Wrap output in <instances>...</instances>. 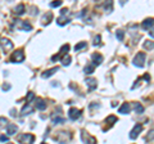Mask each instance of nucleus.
Wrapping results in <instances>:
<instances>
[{
	"label": "nucleus",
	"mask_w": 154,
	"mask_h": 144,
	"mask_svg": "<svg viewBox=\"0 0 154 144\" xmlns=\"http://www.w3.org/2000/svg\"><path fill=\"white\" fill-rule=\"evenodd\" d=\"M145 58H147V55H145V53H141V52H139L134 57V60H132V63L136 67H144V65H145Z\"/></svg>",
	"instance_id": "obj_1"
},
{
	"label": "nucleus",
	"mask_w": 154,
	"mask_h": 144,
	"mask_svg": "<svg viewBox=\"0 0 154 144\" xmlns=\"http://www.w3.org/2000/svg\"><path fill=\"white\" fill-rule=\"evenodd\" d=\"M70 139H71V137L67 131H59L57 137L54 138V140L58 142L59 144H67L68 142H70Z\"/></svg>",
	"instance_id": "obj_2"
},
{
	"label": "nucleus",
	"mask_w": 154,
	"mask_h": 144,
	"mask_svg": "<svg viewBox=\"0 0 154 144\" xmlns=\"http://www.w3.org/2000/svg\"><path fill=\"white\" fill-rule=\"evenodd\" d=\"M24 60V53L23 50H16L14 53L10 55V62L13 63H19Z\"/></svg>",
	"instance_id": "obj_3"
},
{
	"label": "nucleus",
	"mask_w": 154,
	"mask_h": 144,
	"mask_svg": "<svg viewBox=\"0 0 154 144\" xmlns=\"http://www.w3.org/2000/svg\"><path fill=\"white\" fill-rule=\"evenodd\" d=\"M18 140L23 144H32L35 140V137L32 134H22L18 137Z\"/></svg>",
	"instance_id": "obj_4"
},
{
	"label": "nucleus",
	"mask_w": 154,
	"mask_h": 144,
	"mask_svg": "<svg viewBox=\"0 0 154 144\" xmlns=\"http://www.w3.org/2000/svg\"><path fill=\"white\" fill-rule=\"evenodd\" d=\"M81 113L82 111L81 109H77V108H70V111H68V116H70L71 120H77V118L81 117Z\"/></svg>",
	"instance_id": "obj_5"
},
{
	"label": "nucleus",
	"mask_w": 154,
	"mask_h": 144,
	"mask_svg": "<svg viewBox=\"0 0 154 144\" xmlns=\"http://www.w3.org/2000/svg\"><path fill=\"white\" fill-rule=\"evenodd\" d=\"M10 49H13V43L10 40H8V39L3 37L1 39V50L7 53V52L10 50Z\"/></svg>",
	"instance_id": "obj_6"
},
{
	"label": "nucleus",
	"mask_w": 154,
	"mask_h": 144,
	"mask_svg": "<svg viewBox=\"0 0 154 144\" xmlns=\"http://www.w3.org/2000/svg\"><path fill=\"white\" fill-rule=\"evenodd\" d=\"M141 131H143V125L136 124V125L134 126V129L130 131V138H131V139H136L137 135H139Z\"/></svg>",
	"instance_id": "obj_7"
},
{
	"label": "nucleus",
	"mask_w": 154,
	"mask_h": 144,
	"mask_svg": "<svg viewBox=\"0 0 154 144\" xmlns=\"http://www.w3.org/2000/svg\"><path fill=\"white\" fill-rule=\"evenodd\" d=\"M85 82H86L87 89H89L90 91L96 89V86H98V81H96L95 79H93V77H87V79L85 80Z\"/></svg>",
	"instance_id": "obj_8"
},
{
	"label": "nucleus",
	"mask_w": 154,
	"mask_h": 144,
	"mask_svg": "<svg viewBox=\"0 0 154 144\" xmlns=\"http://www.w3.org/2000/svg\"><path fill=\"white\" fill-rule=\"evenodd\" d=\"M17 22V27L21 30H24V31H31L32 26L28 23V22H24V21H16Z\"/></svg>",
	"instance_id": "obj_9"
},
{
	"label": "nucleus",
	"mask_w": 154,
	"mask_h": 144,
	"mask_svg": "<svg viewBox=\"0 0 154 144\" xmlns=\"http://www.w3.org/2000/svg\"><path fill=\"white\" fill-rule=\"evenodd\" d=\"M81 134H82V140H84L85 144H95V139L90 137L89 134H86L85 130H81Z\"/></svg>",
	"instance_id": "obj_10"
},
{
	"label": "nucleus",
	"mask_w": 154,
	"mask_h": 144,
	"mask_svg": "<svg viewBox=\"0 0 154 144\" xmlns=\"http://www.w3.org/2000/svg\"><path fill=\"white\" fill-rule=\"evenodd\" d=\"M58 71H59V68H58V67H53V68H50V70L44 71L43 73H41V77H43V79H49V77L53 76L54 73H57Z\"/></svg>",
	"instance_id": "obj_11"
},
{
	"label": "nucleus",
	"mask_w": 154,
	"mask_h": 144,
	"mask_svg": "<svg viewBox=\"0 0 154 144\" xmlns=\"http://www.w3.org/2000/svg\"><path fill=\"white\" fill-rule=\"evenodd\" d=\"M130 109H131L130 104H128V103H123L122 106L118 108V113H120V115H128V113H130Z\"/></svg>",
	"instance_id": "obj_12"
},
{
	"label": "nucleus",
	"mask_w": 154,
	"mask_h": 144,
	"mask_svg": "<svg viewBox=\"0 0 154 144\" xmlns=\"http://www.w3.org/2000/svg\"><path fill=\"white\" fill-rule=\"evenodd\" d=\"M93 58V63H94V66H99L103 63V55L99 54V53H94L91 55Z\"/></svg>",
	"instance_id": "obj_13"
},
{
	"label": "nucleus",
	"mask_w": 154,
	"mask_h": 144,
	"mask_svg": "<svg viewBox=\"0 0 154 144\" xmlns=\"http://www.w3.org/2000/svg\"><path fill=\"white\" fill-rule=\"evenodd\" d=\"M143 29L144 30H149V29H152V27L154 26V18H147V19H144V22H143Z\"/></svg>",
	"instance_id": "obj_14"
},
{
	"label": "nucleus",
	"mask_w": 154,
	"mask_h": 144,
	"mask_svg": "<svg viewBox=\"0 0 154 144\" xmlns=\"http://www.w3.org/2000/svg\"><path fill=\"white\" fill-rule=\"evenodd\" d=\"M18 131V127L14 125V124H10V125L7 126V134L8 135H16V132Z\"/></svg>",
	"instance_id": "obj_15"
},
{
	"label": "nucleus",
	"mask_w": 154,
	"mask_h": 144,
	"mask_svg": "<svg viewBox=\"0 0 154 144\" xmlns=\"http://www.w3.org/2000/svg\"><path fill=\"white\" fill-rule=\"evenodd\" d=\"M36 108L40 111H44L46 108V102L41 98H36Z\"/></svg>",
	"instance_id": "obj_16"
},
{
	"label": "nucleus",
	"mask_w": 154,
	"mask_h": 144,
	"mask_svg": "<svg viewBox=\"0 0 154 144\" xmlns=\"http://www.w3.org/2000/svg\"><path fill=\"white\" fill-rule=\"evenodd\" d=\"M70 22H71V19L67 18V17H64V16H60V17L57 19V23L59 24V26H66V24L70 23Z\"/></svg>",
	"instance_id": "obj_17"
},
{
	"label": "nucleus",
	"mask_w": 154,
	"mask_h": 144,
	"mask_svg": "<svg viewBox=\"0 0 154 144\" xmlns=\"http://www.w3.org/2000/svg\"><path fill=\"white\" fill-rule=\"evenodd\" d=\"M32 112H34V108L30 106V104H26V106L22 108L21 115H22V116H26V115H30V113H32Z\"/></svg>",
	"instance_id": "obj_18"
},
{
	"label": "nucleus",
	"mask_w": 154,
	"mask_h": 144,
	"mask_svg": "<svg viewBox=\"0 0 154 144\" xmlns=\"http://www.w3.org/2000/svg\"><path fill=\"white\" fill-rule=\"evenodd\" d=\"M51 19H53V14H51L50 12H48V13H46V14L43 17V19H41V22H43V24L45 26V24H49V23H50Z\"/></svg>",
	"instance_id": "obj_19"
},
{
	"label": "nucleus",
	"mask_w": 154,
	"mask_h": 144,
	"mask_svg": "<svg viewBox=\"0 0 154 144\" xmlns=\"http://www.w3.org/2000/svg\"><path fill=\"white\" fill-rule=\"evenodd\" d=\"M24 12H26V9H24V5L23 4H18L17 7L14 8V13L17 16H22Z\"/></svg>",
	"instance_id": "obj_20"
},
{
	"label": "nucleus",
	"mask_w": 154,
	"mask_h": 144,
	"mask_svg": "<svg viewBox=\"0 0 154 144\" xmlns=\"http://www.w3.org/2000/svg\"><path fill=\"white\" fill-rule=\"evenodd\" d=\"M95 70V66L94 65H87V66H85V68H84V72L86 75H90V73H93Z\"/></svg>",
	"instance_id": "obj_21"
},
{
	"label": "nucleus",
	"mask_w": 154,
	"mask_h": 144,
	"mask_svg": "<svg viewBox=\"0 0 154 144\" xmlns=\"http://www.w3.org/2000/svg\"><path fill=\"white\" fill-rule=\"evenodd\" d=\"M134 109L136 113H143L144 112V107L141 106L140 103H134Z\"/></svg>",
	"instance_id": "obj_22"
},
{
	"label": "nucleus",
	"mask_w": 154,
	"mask_h": 144,
	"mask_svg": "<svg viewBox=\"0 0 154 144\" xmlns=\"http://www.w3.org/2000/svg\"><path fill=\"white\" fill-rule=\"evenodd\" d=\"M104 9L108 13H111L112 10H113V1H107L105 4H104Z\"/></svg>",
	"instance_id": "obj_23"
},
{
	"label": "nucleus",
	"mask_w": 154,
	"mask_h": 144,
	"mask_svg": "<svg viewBox=\"0 0 154 144\" xmlns=\"http://www.w3.org/2000/svg\"><path fill=\"white\" fill-rule=\"evenodd\" d=\"M144 48L148 49V50H152V49H154V41L147 40V41L144 43Z\"/></svg>",
	"instance_id": "obj_24"
},
{
	"label": "nucleus",
	"mask_w": 154,
	"mask_h": 144,
	"mask_svg": "<svg viewBox=\"0 0 154 144\" xmlns=\"http://www.w3.org/2000/svg\"><path fill=\"white\" fill-rule=\"evenodd\" d=\"M71 59H72V58H71V55H64V57L62 58V65L63 66H68L71 63Z\"/></svg>",
	"instance_id": "obj_25"
},
{
	"label": "nucleus",
	"mask_w": 154,
	"mask_h": 144,
	"mask_svg": "<svg viewBox=\"0 0 154 144\" xmlns=\"http://www.w3.org/2000/svg\"><path fill=\"white\" fill-rule=\"evenodd\" d=\"M116 121H117V117H116V116H109V117L105 118V122L108 124V125H111V126L113 125Z\"/></svg>",
	"instance_id": "obj_26"
},
{
	"label": "nucleus",
	"mask_w": 154,
	"mask_h": 144,
	"mask_svg": "<svg viewBox=\"0 0 154 144\" xmlns=\"http://www.w3.org/2000/svg\"><path fill=\"white\" fill-rule=\"evenodd\" d=\"M68 52H70V45H68V44H64V45H63L62 48H60L59 53H60V54H66V55H67Z\"/></svg>",
	"instance_id": "obj_27"
},
{
	"label": "nucleus",
	"mask_w": 154,
	"mask_h": 144,
	"mask_svg": "<svg viewBox=\"0 0 154 144\" xmlns=\"http://www.w3.org/2000/svg\"><path fill=\"white\" fill-rule=\"evenodd\" d=\"M86 45H87V44H86V43H85V41H81V43H78V44H77V45L75 46V50H76V52L81 50V49L86 48Z\"/></svg>",
	"instance_id": "obj_28"
},
{
	"label": "nucleus",
	"mask_w": 154,
	"mask_h": 144,
	"mask_svg": "<svg viewBox=\"0 0 154 144\" xmlns=\"http://www.w3.org/2000/svg\"><path fill=\"white\" fill-rule=\"evenodd\" d=\"M116 37H117L118 40L122 41V40H123V37H125V32H123L122 30H118V31L116 32Z\"/></svg>",
	"instance_id": "obj_29"
},
{
	"label": "nucleus",
	"mask_w": 154,
	"mask_h": 144,
	"mask_svg": "<svg viewBox=\"0 0 154 144\" xmlns=\"http://www.w3.org/2000/svg\"><path fill=\"white\" fill-rule=\"evenodd\" d=\"M34 98H35V94L32 93V91H28V93H27V96H26V103H30Z\"/></svg>",
	"instance_id": "obj_30"
},
{
	"label": "nucleus",
	"mask_w": 154,
	"mask_h": 144,
	"mask_svg": "<svg viewBox=\"0 0 154 144\" xmlns=\"http://www.w3.org/2000/svg\"><path fill=\"white\" fill-rule=\"evenodd\" d=\"M154 139V129L150 130L149 132H148V137H147V142H152Z\"/></svg>",
	"instance_id": "obj_31"
},
{
	"label": "nucleus",
	"mask_w": 154,
	"mask_h": 144,
	"mask_svg": "<svg viewBox=\"0 0 154 144\" xmlns=\"http://www.w3.org/2000/svg\"><path fill=\"white\" fill-rule=\"evenodd\" d=\"M60 5H62V1H60V0H57V1H53V3H50V7H53V8L60 7Z\"/></svg>",
	"instance_id": "obj_32"
},
{
	"label": "nucleus",
	"mask_w": 154,
	"mask_h": 144,
	"mask_svg": "<svg viewBox=\"0 0 154 144\" xmlns=\"http://www.w3.org/2000/svg\"><path fill=\"white\" fill-rule=\"evenodd\" d=\"M100 40H101V36L100 35H96L95 39H94V45H99V44H100Z\"/></svg>",
	"instance_id": "obj_33"
},
{
	"label": "nucleus",
	"mask_w": 154,
	"mask_h": 144,
	"mask_svg": "<svg viewBox=\"0 0 154 144\" xmlns=\"http://www.w3.org/2000/svg\"><path fill=\"white\" fill-rule=\"evenodd\" d=\"M64 118L62 117H57V118H53V124H60V122H64Z\"/></svg>",
	"instance_id": "obj_34"
},
{
	"label": "nucleus",
	"mask_w": 154,
	"mask_h": 144,
	"mask_svg": "<svg viewBox=\"0 0 154 144\" xmlns=\"http://www.w3.org/2000/svg\"><path fill=\"white\" fill-rule=\"evenodd\" d=\"M0 139H1V143H7L8 140V137H5V135H1V137H0Z\"/></svg>",
	"instance_id": "obj_35"
},
{
	"label": "nucleus",
	"mask_w": 154,
	"mask_h": 144,
	"mask_svg": "<svg viewBox=\"0 0 154 144\" xmlns=\"http://www.w3.org/2000/svg\"><path fill=\"white\" fill-rule=\"evenodd\" d=\"M60 58V54H57V55H53V57H51V60H53V62H55V60H58Z\"/></svg>",
	"instance_id": "obj_36"
},
{
	"label": "nucleus",
	"mask_w": 154,
	"mask_h": 144,
	"mask_svg": "<svg viewBox=\"0 0 154 144\" xmlns=\"http://www.w3.org/2000/svg\"><path fill=\"white\" fill-rule=\"evenodd\" d=\"M67 13H68V9H66V8H63V9L60 10V14H62V16H66Z\"/></svg>",
	"instance_id": "obj_37"
},
{
	"label": "nucleus",
	"mask_w": 154,
	"mask_h": 144,
	"mask_svg": "<svg viewBox=\"0 0 154 144\" xmlns=\"http://www.w3.org/2000/svg\"><path fill=\"white\" fill-rule=\"evenodd\" d=\"M3 90H4V91H5V90H10V85H8V84L5 85V84H4V85H3Z\"/></svg>",
	"instance_id": "obj_38"
},
{
	"label": "nucleus",
	"mask_w": 154,
	"mask_h": 144,
	"mask_svg": "<svg viewBox=\"0 0 154 144\" xmlns=\"http://www.w3.org/2000/svg\"><path fill=\"white\" fill-rule=\"evenodd\" d=\"M149 36H152V37H154V29L149 30Z\"/></svg>",
	"instance_id": "obj_39"
},
{
	"label": "nucleus",
	"mask_w": 154,
	"mask_h": 144,
	"mask_svg": "<svg viewBox=\"0 0 154 144\" xmlns=\"http://www.w3.org/2000/svg\"><path fill=\"white\" fill-rule=\"evenodd\" d=\"M1 124H3V125H4V124H7V120H5L4 117H1Z\"/></svg>",
	"instance_id": "obj_40"
},
{
	"label": "nucleus",
	"mask_w": 154,
	"mask_h": 144,
	"mask_svg": "<svg viewBox=\"0 0 154 144\" xmlns=\"http://www.w3.org/2000/svg\"><path fill=\"white\" fill-rule=\"evenodd\" d=\"M41 144H45V143H41Z\"/></svg>",
	"instance_id": "obj_41"
},
{
	"label": "nucleus",
	"mask_w": 154,
	"mask_h": 144,
	"mask_svg": "<svg viewBox=\"0 0 154 144\" xmlns=\"http://www.w3.org/2000/svg\"><path fill=\"white\" fill-rule=\"evenodd\" d=\"M8 144H12V143H8Z\"/></svg>",
	"instance_id": "obj_42"
}]
</instances>
